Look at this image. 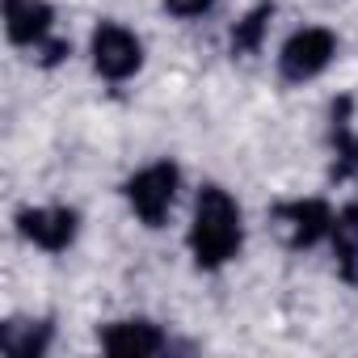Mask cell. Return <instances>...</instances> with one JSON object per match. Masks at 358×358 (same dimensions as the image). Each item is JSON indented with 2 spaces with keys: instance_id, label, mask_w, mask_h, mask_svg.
Masks as SVG:
<instances>
[{
  "instance_id": "1",
  "label": "cell",
  "mask_w": 358,
  "mask_h": 358,
  "mask_svg": "<svg viewBox=\"0 0 358 358\" xmlns=\"http://www.w3.org/2000/svg\"><path fill=\"white\" fill-rule=\"evenodd\" d=\"M245 245V220H241V207L236 199L207 182L194 199V220H190V257L199 270H224Z\"/></svg>"
},
{
  "instance_id": "2",
  "label": "cell",
  "mask_w": 358,
  "mask_h": 358,
  "mask_svg": "<svg viewBox=\"0 0 358 358\" xmlns=\"http://www.w3.org/2000/svg\"><path fill=\"white\" fill-rule=\"evenodd\" d=\"M177 186H182V169L173 160H156L139 173H131L122 182V199L127 207L139 215L143 228H164L173 203H177Z\"/></svg>"
},
{
  "instance_id": "3",
  "label": "cell",
  "mask_w": 358,
  "mask_h": 358,
  "mask_svg": "<svg viewBox=\"0 0 358 358\" xmlns=\"http://www.w3.org/2000/svg\"><path fill=\"white\" fill-rule=\"evenodd\" d=\"M333 207L324 199H291L270 207V228L287 249H316L333 232Z\"/></svg>"
},
{
  "instance_id": "4",
  "label": "cell",
  "mask_w": 358,
  "mask_h": 358,
  "mask_svg": "<svg viewBox=\"0 0 358 358\" xmlns=\"http://www.w3.org/2000/svg\"><path fill=\"white\" fill-rule=\"evenodd\" d=\"M337 55V34L324 30V26H303L295 30L282 51H278V76L287 85H303V80H316Z\"/></svg>"
},
{
  "instance_id": "5",
  "label": "cell",
  "mask_w": 358,
  "mask_h": 358,
  "mask_svg": "<svg viewBox=\"0 0 358 358\" xmlns=\"http://www.w3.org/2000/svg\"><path fill=\"white\" fill-rule=\"evenodd\" d=\"M89 55H93V72L101 80H131L143 68V43L118 22H101L93 30Z\"/></svg>"
},
{
  "instance_id": "6",
  "label": "cell",
  "mask_w": 358,
  "mask_h": 358,
  "mask_svg": "<svg viewBox=\"0 0 358 358\" xmlns=\"http://www.w3.org/2000/svg\"><path fill=\"white\" fill-rule=\"evenodd\" d=\"M13 224H17L22 241L38 245L47 253H68L80 232V215L72 207H22Z\"/></svg>"
},
{
  "instance_id": "7",
  "label": "cell",
  "mask_w": 358,
  "mask_h": 358,
  "mask_svg": "<svg viewBox=\"0 0 358 358\" xmlns=\"http://www.w3.org/2000/svg\"><path fill=\"white\" fill-rule=\"evenodd\" d=\"M97 341L114 358H152V354L169 350V337L152 320H110L97 329Z\"/></svg>"
},
{
  "instance_id": "8",
  "label": "cell",
  "mask_w": 358,
  "mask_h": 358,
  "mask_svg": "<svg viewBox=\"0 0 358 358\" xmlns=\"http://www.w3.org/2000/svg\"><path fill=\"white\" fill-rule=\"evenodd\" d=\"M55 9L47 0H5V34L13 47H43L51 38Z\"/></svg>"
},
{
  "instance_id": "9",
  "label": "cell",
  "mask_w": 358,
  "mask_h": 358,
  "mask_svg": "<svg viewBox=\"0 0 358 358\" xmlns=\"http://www.w3.org/2000/svg\"><path fill=\"white\" fill-rule=\"evenodd\" d=\"M329 143H333V182H350L358 173V131L350 127V97H337L329 106Z\"/></svg>"
},
{
  "instance_id": "10",
  "label": "cell",
  "mask_w": 358,
  "mask_h": 358,
  "mask_svg": "<svg viewBox=\"0 0 358 358\" xmlns=\"http://www.w3.org/2000/svg\"><path fill=\"white\" fill-rule=\"evenodd\" d=\"M55 324L51 320H5L0 324V350L13 358H43L51 350Z\"/></svg>"
},
{
  "instance_id": "11",
  "label": "cell",
  "mask_w": 358,
  "mask_h": 358,
  "mask_svg": "<svg viewBox=\"0 0 358 358\" xmlns=\"http://www.w3.org/2000/svg\"><path fill=\"white\" fill-rule=\"evenodd\" d=\"M329 241H333V257H337L341 278L354 282V278H358V199H354L345 211H337Z\"/></svg>"
},
{
  "instance_id": "12",
  "label": "cell",
  "mask_w": 358,
  "mask_h": 358,
  "mask_svg": "<svg viewBox=\"0 0 358 358\" xmlns=\"http://www.w3.org/2000/svg\"><path fill=\"white\" fill-rule=\"evenodd\" d=\"M270 17H274V0H257V5L232 26V34H228V51H232V55H257L262 43H266Z\"/></svg>"
},
{
  "instance_id": "13",
  "label": "cell",
  "mask_w": 358,
  "mask_h": 358,
  "mask_svg": "<svg viewBox=\"0 0 358 358\" xmlns=\"http://www.w3.org/2000/svg\"><path fill=\"white\" fill-rule=\"evenodd\" d=\"M68 55H72V43H68V38H47V43L38 47V64H43V68H55V64H64Z\"/></svg>"
},
{
  "instance_id": "14",
  "label": "cell",
  "mask_w": 358,
  "mask_h": 358,
  "mask_svg": "<svg viewBox=\"0 0 358 358\" xmlns=\"http://www.w3.org/2000/svg\"><path fill=\"white\" fill-rule=\"evenodd\" d=\"M164 9L173 17H203V13L215 9V0H164Z\"/></svg>"
}]
</instances>
